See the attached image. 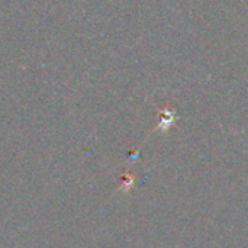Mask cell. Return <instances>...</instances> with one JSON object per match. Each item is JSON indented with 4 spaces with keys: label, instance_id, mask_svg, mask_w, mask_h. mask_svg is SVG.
Masks as SVG:
<instances>
[{
    "label": "cell",
    "instance_id": "obj_1",
    "mask_svg": "<svg viewBox=\"0 0 248 248\" xmlns=\"http://www.w3.org/2000/svg\"><path fill=\"white\" fill-rule=\"evenodd\" d=\"M160 113H161V118H160V122H158V129L166 131L174 124L176 116H174V112L171 109H163V110H160Z\"/></svg>",
    "mask_w": 248,
    "mask_h": 248
},
{
    "label": "cell",
    "instance_id": "obj_2",
    "mask_svg": "<svg viewBox=\"0 0 248 248\" xmlns=\"http://www.w3.org/2000/svg\"><path fill=\"white\" fill-rule=\"evenodd\" d=\"M132 185H134V177L129 173H126L124 176V179H122V189H124V192L129 190L132 187Z\"/></svg>",
    "mask_w": 248,
    "mask_h": 248
}]
</instances>
